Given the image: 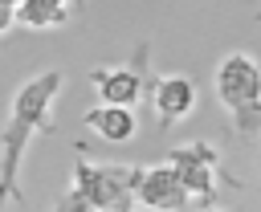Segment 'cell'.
Instances as JSON below:
<instances>
[{
  "mask_svg": "<svg viewBox=\"0 0 261 212\" xmlns=\"http://www.w3.org/2000/svg\"><path fill=\"white\" fill-rule=\"evenodd\" d=\"M65 73L61 69H45L37 77H29L16 94H12V110L8 122L0 130V212L8 208V200L20 196V159L33 143L37 130H49V114H53V98L61 94Z\"/></svg>",
  "mask_w": 261,
  "mask_h": 212,
  "instance_id": "6da1fadb",
  "label": "cell"
},
{
  "mask_svg": "<svg viewBox=\"0 0 261 212\" xmlns=\"http://www.w3.org/2000/svg\"><path fill=\"white\" fill-rule=\"evenodd\" d=\"M143 167L126 163H94L77 159L73 163V183L61 192L53 212H135V188H139Z\"/></svg>",
  "mask_w": 261,
  "mask_h": 212,
  "instance_id": "7a4b0ae2",
  "label": "cell"
},
{
  "mask_svg": "<svg viewBox=\"0 0 261 212\" xmlns=\"http://www.w3.org/2000/svg\"><path fill=\"white\" fill-rule=\"evenodd\" d=\"M212 90L232 118L237 139H253L261 130V61L253 53H224L212 73Z\"/></svg>",
  "mask_w": 261,
  "mask_h": 212,
  "instance_id": "3957f363",
  "label": "cell"
},
{
  "mask_svg": "<svg viewBox=\"0 0 261 212\" xmlns=\"http://www.w3.org/2000/svg\"><path fill=\"white\" fill-rule=\"evenodd\" d=\"M167 163H171V171L179 175V183L192 200L212 204L220 196L216 192L220 188V151L212 143H179V147L167 151Z\"/></svg>",
  "mask_w": 261,
  "mask_h": 212,
  "instance_id": "277c9868",
  "label": "cell"
},
{
  "mask_svg": "<svg viewBox=\"0 0 261 212\" xmlns=\"http://www.w3.org/2000/svg\"><path fill=\"white\" fill-rule=\"evenodd\" d=\"M143 57H147V45H139V61L135 65H106V69H94L90 73L94 94H98V106H122V110H135L139 106V98L147 90Z\"/></svg>",
  "mask_w": 261,
  "mask_h": 212,
  "instance_id": "5b68a950",
  "label": "cell"
},
{
  "mask_svg": "<svg viewBox=\"0 0 261 212\" xmlns=\"http://www.w3.org/2000/svg\"><path fill=\"white\" fill-rule=\"evenodd\" d=\"M135 200H139V208H147V212H184V208L192 204V196L184 192V183H179V175L171 171V163L143 167V171H139Z\"/></svg>",
  "mask_w": 261,
  "mask_h": 212,
  "instance_id": "8992f818",
  "label": "cell"
},
{
  "mask_svg": "<svg viewBox=\"0 0 261 212\" xmlns=\"http://www.w3.org/2000/svg\"><path fill=\"white\" fill-rule=\"evenodd\" d=\"M151 106H155V118L163 126H175V122L196 114L200 90H196V82L188 73H163V77L151 82Z\"/></svg>",
  "mask_w": 261,
  "mask_h": 212,
  "instance_id": "52a82bcc",
  "label": "cell"
},
{
  "mask_svg": "<svg viewBox=\"0 0 261 212\" xmlns=\"http://www.w3.org/2000/svg\"><path fill=\"white\" fill-rule=\"evenodd\" d=\"M82 122H86L98 139H106V143H130L135 130H139L135 110H122V106H94V110L82 114Z\"/></svg>",
  "mask_w": 261,
  "mask_h": 212,
  "instance_id": "ba28073f",
  "label": "cell"
},
{
  "mask_svg": "<svg viewBox=\"0 0 261 212\" xmlns=\"http://www.w3.org/2000/svg\"><path fill=\"white\" fill-rule=\"evenodd\" d=\"M82 0H20L16 4V24L24 29H57L77 12Z\"/></svg>",
  "mask_w": 261,
  "mask_h": 212,
  "instance_id": "9c48e42d",
  "label": "cell"
},
{
  "mask_svg": "<svg viewBox=\"0 0 261 212\" xmlns=\"http://www.w3.org/2000/svg\"><path fill=\"white\" fill-rule=\"evenodd\" d=\"M16 24V8H8V4H0V33H8Z\"/></svg>",
  "mask_w": 261,
  "mask_h": 212,
  "instance_id": "30bf717a",
  "label": "cell"
},
{
  "mask_svg": "<svg viewBox=\"0 0 261 212\" xmlns=\"http://www.w3.org/2000/svg\"><path fill=\"white\" fill-rule=\"evenodd\" d=\"M200 212H224V208H216V204H204V208H200Z\"/></svg>",
  "mask_w": 261,
  "mask_h": 212,
  "instance_id": "8fae6325",
  "label": "cell"
},
{
  "mask_svg": "<svg viewBox=\"0 0 261 212\" xmlns=\"http://www.w3.org/2000/svg\"><path fill=\"white\" fill-rule=\"evenodd\" d=\"M257 171H261V143H257Z\"/></svg>",
  "mask_w": 261,
  "mask_h": 212,
  "instance_id": "7c38bea8",
  "label": "cell"
}]
</instances>
